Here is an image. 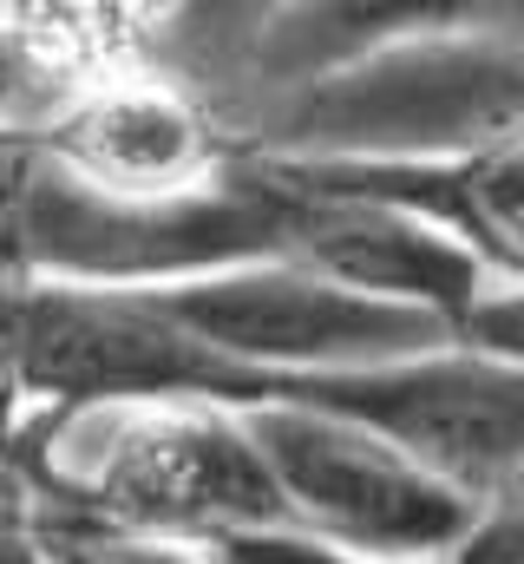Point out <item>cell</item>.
I'll return each instance as SVG.
<instances>
[{
  "mask_svg": "<svg viewBox=\"0 0 524 564\" xmlns=\"http://www.w3.org/2000/svg\"><path fill=\"white\" fill-rule=\"evenodd\" d=\"M59 171L106 197H177L217 177L210 119L171 86H119L73 106L53 132Z\"/></svg>",
  "mask_w": 524,
  "mask_h": 564,
  "instance_id": "cell-7",
  "label": "cell"
},
{
  "mask_svg": "<svg viewBox=\"0 0 524 564\" xmlns=\"http://www.w3.org/2000/svg\"><path fill=\"white\" fill-rule=\"evenodd\" d=\"M53 558L59 564H368L354 552H335L295 525H256V532H223V539H125V532H99V525H73L53 519Z\"/></svg>",
  "mask_w": 524,
  "mask_h": 564,
  "instance_id": "cell-9",
  "label": "cell"
},
{
  "mask_svg": "<svg viewBox=\"0 0 524 564\" xmlns=\"http://www.w3.org/2000/svg\"><path fill=\"white\" fill-rule=\"evenodd\" d=\"M53 99H59V93H53L46 59H40L20 33L0 26V126H26V119H40Z\"/></svg>",
  "mask_w": 524,
  "mask_h": 564,
  "instance_id": "cell-12",
  "label": "cell"
},
{
  "mask_svg": "<svg viewBox=\"0 0 524 564\" xmlns=\"http://www.w3.org/2000/svg\"><path fill=\"white\" fill-rule=\"evenodd\" d=\"M446 564H524V466L479 499V519H472L466 545Z\"/></svg>",
  "mask_w": 524,
  "mask_h": 564,
  "instance_id": "cell-11",
  "label": "cell"
},
{
  "mask_svg": "<svg viewBox=\"0 0 524 564\" xmlns=\"http://www.w3.org/2000/svg\"><path fill=\"white\" fill-rule=\"evenodd\" d=\"M204 348L250 368L269 388L321 381V375H361L406 355H426L452 341L459 328L433 308L393 302L341 276H321L308 263H237L177 282H144Z\"/></svg>",
  "mask_w": 524,
  "mask_h": 564,
  "instance_id": "cell-5",
  "label": "cell"
},
{
  "mask_svg": "<svg viewBox=\"0 0 524 564\" xmlns=\"http://www.w3.org/2000/svg\"><path fill=\"white\" fill-rule=\"evenodd\" d=\"M295 164L446 224L499 282L524 289V139L479 144L459 158H413V164H348V158H295Z\"/></svg>",
  "mask_w": 524,
  "mask_h": 564,
  "instance_id": "cell-8",
  "label": "cell"
},
{
  "mask_svg": "<svg viewBox=\"0 0 524 564\" xmlns=\"http://www.w3.org/2000/svg\"><path fill=\"white\" fill-rule=\"evenodd\" d=\"M275 394H308L381 426L466 499H485L524 466V361L459 335L387 368L288 381Z\"/></svg>",
  "mask_w": 524,
  "mask_h": 564,
  "instance_id": "cell-6",
  "label": "cell"
},
{
  "mask_svg": "<svg viewBox=\"0 0 524 564\" xmlns=\"http://www.w3.org/2000/svg\"><path fill=\"white\" fill-rule=\"evenodd\" d=\"M0 361L40 408L86 401H269L275 388L204 348L144 282H40L0 302Z\"/></svg>",
  "mask_w": 524,
  "mask_h": 564,
  "instance_id": "cell-4",
  "label": "cell"
},
{
  "mask_svg": "<svg viewBox=\"0 0 524 564\" xmlns=\"http://www.w3.org/2000/svg\"><path fill=\"white\" fill-rule=\"evenodd\" d=\"M13 433L53 519L177 545L288 525L237 401H86Z\"/></svg>",
  "mask_w": 524,
  "mask_h": 564,
  "instance_id": "cell-1",
  "label": "cell"
},
{
  "mask_svg": "<svg viewBox=\"0 0 524 564\" xmlns=\"http://www.w3.org/2000/svg\"><path fill=\"white\" fill-rule=\"evenodd\" d=\"M243 126L262 158L413 164L524 139V40L413 33L368 46L315 79L250 93Z\"/></svg>",
  "mask_w": 524,
  "mask_h": 564,
  "instance_id": "cell-2",
  "label": "cell"
},
{
  "mask_svg": "<svg viewBox=\"0 0 524 564\" xmlns=\"http://www.w3.org/2000/svg\"><path fill=\"white\" fill-rule=\"evenodd\" d=\"M288 0H204V26L217 33V40H230L237 46V59L256 46V33L282 13Z\"/></svg>",
  "mask_w": 524,
  "mask_h": 564,
  "instance_id": "cell-13",
  "label": "cell"
},
{
  "mask_svg": "<svg viewBox=\"0 0 524 564\" xmlns=\"http://www.w3.org/2000/svg\"><path fill=\"white\" fill-rule=\"evenodd\" d=\"M0 564H59L46 525V486L26 466L13 421H0Z\"/></svg>",
  "mask_w": 524,
  "mask_h": 564,
  "instance_id": "cell-10",
  "label": "cell"
},
{
  "mask_svg": "<svg viewBox=\"0 0 524 564\" xmlns=\"http://www.w3.org/2000/svg\"><path fill=\"white\" fill-rule=\"evenodd\" d=\"M243 421L256 433L288 525L335 552L368 564H446L479 519V499L446 486L381 426L328 401L269 394L243 408Z\"/></svg>",
  "mask_w": 524,
  "mask_h": 564,
  "instance_id": "cell-3",
  "label": "cell"
}]
</instances>
